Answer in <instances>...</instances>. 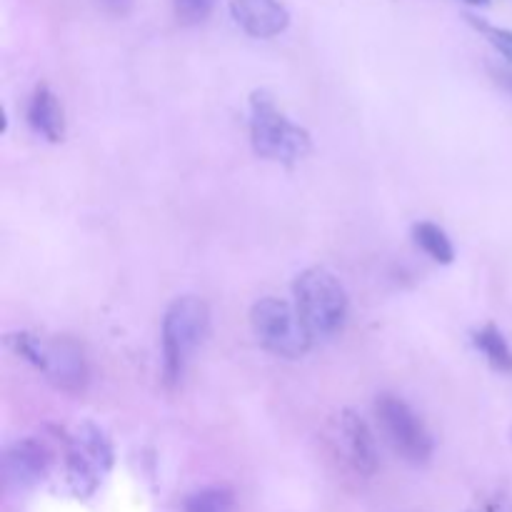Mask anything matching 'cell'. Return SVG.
Masks as SVG:
<instances>
[{"instance_id": "cell-1", "label": "cell", "mask_w": 512, "mask_h": 512, "mask_svg": "<svg viewBox=\"0 0 512 512\" xmlns=\"http://www.w3.org/2000/svg\"><path fill=\"white\" fill-rule=\"evenodd\" d=\"M250 140L260 158L275 163H298L310 153V133L278 108L268 90L250 95Z\"/></svg>"}, {"instance_id": "cell-2", "label": "cell", "mask_w": 512, "mask_h": 512, "mask_svg": "<svg viewBox=\"0 0 512 512\" xmlns=\"http://www.w3.org/2000/svg\"><path fill=\"white\" fill-rule=\"evenodd\" d=\"M295 308L313 338H330L348 318V293L328 268H308L293 283Z\"/></svg>"}, {"instance_id": "cell-3", "label": "cell", "mask_w": 512, "mask_h": 512, "mask_svg": "<svg viewBox=\"0 0 512 512\" xmlns=\"http://www.w3.org/2000/svg\"><path fill=\"white\" fill-rule=\"evenodd\" d=\"M208 305L195 295H183L170 303L163 318V378L168 388L183 380L190 355L208 333Z\"/></svg>"}, {"instance_id": "cell-4", "label": "cell", "mask_w": 512, "mask_h": 512, "mask_svg": "<svg viewBox=\"0 0 512 512\" xmlns=\"http://www.w3.org/2000/svg\"><path fill=\"white\" fill-rule=\"evenodd\" d=\"M8 345L63 393H83L88 385V363L73 340H45L33 333H15L8 335Z\"/></svg>"}, {"instance_id": "cell-5", "label": "cell", "mask_w": 512, "mask_h": 512, "mask_svg": "<svg viewBox=\"0 0 512 512\" xmlns=\"http://www.w3.org/2000/svg\"><path fill=\"white\" fill-rule=\"evenodd\" d=\"M250 325L268 353L278 358L298 360L313 348V333L300 318L298 308L280 298H263L250 310Z\"/></svg>"}, {"instance_id": "cell-6", "label": "cell", "mask_w": 512, "mask_h": 512, "mask_svg": "<svg viewBox=\"0 0 512 512\" xmlns=\"http://www.w3.org/2000/svg\"><path fill=\"white\" fill-rule=\"evenodd\" d=\"M375 415L390 448L413 465H425L433 455V438L423 420L398 395L383 393L375 400Z\"/></svg>"}, {"instance_id": "cell-7", "label": "cell", "mask_w": 512, "mask_h": 512, "mask_svg": "<svg viewBox=\"0 0 512 512\" xmlns=\"http://www.w3.org/2000/svg\"><path fill=\"white\" fill-rule=\"evenodd\" d=\"M110 463H113V450L108 438L95 425H83L68 453V475L73 488L83 495L93 493L100 473H105Z\"/></svg>"}, {"instance_id": "cell-8", "label": "cell", "mask_w": 512, "mask_h": 512, "mask_svg": "<svg viewBox=\"0 0 512 512\" xmlns=\"http://www.w3.org/2000/svg\"><path fill=\"white\" fill-rule=\"evenodd\" d=\"M230 13L250 38H275L290 25V13L283 0H230Z\"/></svg>"}, {"instance_id": "cell-9", "label": "cell", "mask_w": 512, "mask_h": 512, "mask_svg": "<svg viewBox=\"0 0 512 512\" xmlns=\"http://www.w3.org/2000/svg\"><path fill=\"white\" fill-rule=\"evenodd\" d=\"M50 465V455L43 443L33 438H23L10 445L3 455L5 483L15 488H30L45 478Z\"/></svg>"}, {"instance_id": "cell-10", "label": "cell", "mask_w": 512, "mask_h": 512, "mask_svg": "<svg viewBox=\"0 0 512 512\" xmlns=\"http://www.w3.org/2000/svg\"><path fill=\"white\" fill-rule=\"evenodd\" d=\"M340 433H343L345 453H348L350 465L360 475H373L378 470V448H375V438L370 433L368 423L363 420V415H358L355 410H345L340 415Z\"/></svg>"}, {"instance_id": "cell-11", "label": "cell", "mask_w": 512, "mask_h": 512, "mask_svg": "<svg viewBox=\"0 0 512 512\" xmlns=\"http://www.w3.org/2000/svg\"><path fill=\"white\" fill-rule=\"evenodd\" d=\"M28 123L38 135H43L50 143H58L65 135V118L63 105H60L58 95L48 88V85H38L35 93L30 95L28 103Z\"/></svg>"}, {"instance_id": "cell-12", "label": "cell", "mask_w": 512, "mask_h": 512, "mask_svg": "<svg viewBox=\"0 0 512 512\" xmlns=\"http://www.w3.org/2000/svg\"><path fill=\"white\" fill-rule=\"evenodd\" d=\"M475 348L488 358V363L493 365L500 373H512V350L505 340V335L495 328L493 323L485 325L483 330L475 333Z\"/></svg>"}, {"instance_id": "cell-13", "label": "cell", "mask_w": 512, "mask_h": 512, "mask_svg": "<svg viewBox=\"0 0 512 512\" xmlns=\"http://www.w3.org/2000/svg\"><path fill=\"white\" fill-rule=\"evenodd\" d=\"M413 238L435 263L450 265L455 260V248L450 243L448 233L443 228H438L435 223H418L413 228Z\"/></svg>"}, {"instance_id": "cell-14", "label": "cell", "mask_w": 512, "mask_h": 512, "mask_svg": "<svg viewBox=\"0 0 512 512\" xmlns=\"http://www.w3.org/2000/svg\"><path fill=\"white\" fill-rule=\"evenodd\" d=\"M185 512H233V493L228 488H208L190 495Z\"/></svg>"}, {"instance_id": "cell-15", "label": "cell", "mask_w": 512, "mask_h": 512, "mask_svg": "<svg viewBox=\"0 0 512 512\" xmlns=\"http://www.w3.org/2000/svg\"><path fill=\"white\" fill-rule=\"evenodd\" d=\"M468 23L473 25V28L478 30V33H483L485 38H488L490 43H493V48L498 50V53L503 55V58L512 65V30L498 28V25L488 23V20L478 18V15H468Z\"/></svg>"}, {"instance_id": "cell-16", "label": "cell", "mask_w": 512, "mask_h": 512, "mask_svg": "<svg viewBox=\"0 0 512 512\" xmlns=\"http://www.w3.org/2000/svg\"><path fill=\"white\" fill-rule=\"evenodd\" d=\"M218 0H173L175 15L183 25H200L210 18Z\"/></svg>"}, {"instance_id": "cell-17", "label": "cell", "mask_w": 512, "mask_h": 512, "mask_svg": "<svg viewBox=\"0 0 512 512\" xmlns=\"http://www.w3.org/2000/svg\"><path fill=\"white\" fill-rule=\"evenodd\" d=\"M98 5L108 15H115V18H123V15H128L130 10H133L135 0H98Z\"/></svg>"}, {"instance_id": "cell-18", "label": "cell", "mask_w": 512, "mask_h": 512, "mask_svg": "<svg viewBox=\"0 0 512 512\" xmlns=\"http://www.w3.org/2000/svg\"><path fill=\"white\" fill-rule=\"evenodd\" d=\"M498 80H503L505 88L512 93V70H498Z\"/></svg>"}, {"instance_id": "cell-19", "label": "cell", "mask_w": 512, "mask_h": 512, "mask_svg": "<svg viewBox=\"0 0 512 512\" xmlns=\"http://www.w3.org/2000/svg\"><path fill=\"white\" fill-rule=\"evenodd\" d=\"M465 3H468V5H488L490 0H465Z\"/></svg>"}, {"instance_id": "cell-20", "label": "cell", "mask_w": 512, "mask_h": 512, "mask_svg": "<svg viewBox=\"0 0 512 512\" xmlns=\"http://www.w3.org/2000/svg\"><path fill=\"white\" fill-rule=\"evenodd\" d=\"M510 438H512V430H510Z\"/></svg>"}]
</instances>
